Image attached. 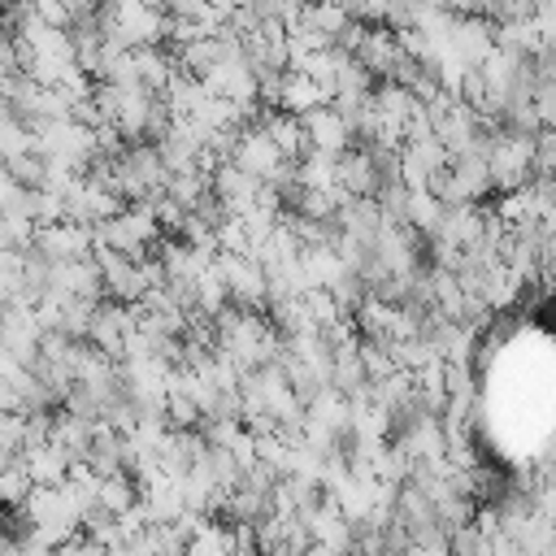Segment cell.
I'll return each instance as SVG.
<instances>
[{
    "label": "cell",
    "mask_w": 556,
    "mask_h": 556,
    "mask_svg": "<svg viewBox=\"0 0 556 556\" xmlns=\"http://www.w3.org/2000/svg\"><path fill=\"white\" fill-rule=\"evenodd\" d=\"M30 248L48 261V265H65V261H87L91 252V230L74 226V222H56V226H39L30 235Z\"/></svg>",
    "instance_id": "cell-1"
},
{
    "label": "cell",
    "mask_w": 556,
    "mask_h": 556,
    "mask_svg": "<svg viewBox=\"0 0 556 556\" xmlns=\"http://www.w3.org/2000/svg\"><path fill=\"white\" fill-rule=\"evenodd\" d=\"M300 130H304L308 152H321V156H343V152L352 148V130H348V122H343V117H339L330 104L308 109V113L300 117Z\"/></svg>",
    "instance_id": "cell-2"
},
{
    "label": "cell",
    "mask_w": 556,
    "mask_h": 556,
    "mask_svg": "<svg viewBox=\"0 0 556 556\" xmlns=\"http://www.w3.org/2000/svg\"><path fill=\"white\" fill-rule=\"evenodd\" d=\"M135 500H139V486H135L126 473L96 478V508H104L109 517H122V513H126Z\"/></svg>",
    "instance_id": "cell-3"
}]
</instances>
